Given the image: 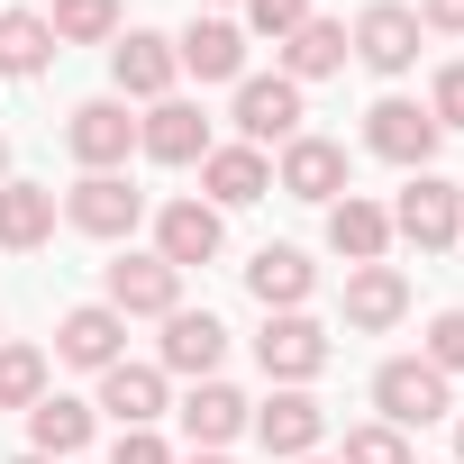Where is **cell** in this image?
I'll use <instances>...</instances> for the list:
<instances>
[{"label": "cell", "mask_w": 464, "mask_h": 464, "mask_svg": "<svg viewBox=\"0 0 464 464\" xmlns=\"http://www.w3.org/2000/svg\"><path fill=\"white\" fill-rule=\"evenodd\" d=\"M173 64L200 73V82H246V28L237 19H191L173 37Z\"/></svg>", "instance_id": "obj_13"}, {"label": "cell", "mask_w": 464, "mask_h": 464, "mask_svg": "<svg viewBox=\"0 0 464 464\" xmlns=\"http://www.w3.org/2000/svg\"><path fill=\"white\" fill-rule=\"evenodd\" d=\"M256 355H265V373H274V382H292V392H301V382L328 364V328H319L310 310H265Z\"/></svg>", "instance_id": "obj_6"}, {"label": "cell", "mask_w": 464, "mask_h": 464, "mask_svg": "<svg viewBox=\"0 0 464 464\" xmlns=\"http://www.w3.org/2000/svg\"><path fill=\"white\" fill-rule=\"evenodd\" d=\"M256 437H265L274 455H310V446L328 437V410H319L310 392H292V382H283V392H274V401L256 410Z\"/></svg>", "instance_id": "obj_21"}, {"label": "cell", "mask_w": 464, "mask_h": 464, "mask_svg": "<svg viewBox=\"0 0 464 464\" xmlns=\"http://www.w3.org/2000/svg\"><path fill=\"white\" fill-rule=\"evenodd\" d=\"M46 28H55V46H101V37H119V0H55Z\"/></svg>", "instance_id": "obj_28"}, {"label": "cell", "mask_w": 464, "mask_h": 464, "mask_svg": "<svg viewBox=\"0 0 464 464\" xmlns=\"http://www.w3.org/2000/svg\"><path fill=\"white\" fill-rule=\"evenodd\" d=\"M92 410H110L119 428H155V419H164V364H128V355H119V364L101 373V401H92Z\"/></svg>", "instance_id": "obj_18"}, {"label": "cell", "mask_w": 464, "mask_h": 464, "mask_svg": "<svg viewBox=\"0 0 464 464\" xmlns=\"http://www.w3.org/2000/svg\"><path fill=\"white\" fill-rule=\"evenodd\" d=\"M437 137H446V128H437L419 101H373V110H364V146H373L382 164H401V173H428Z\"/></svg>", "instance_id": "obj_5"}, {"label": "cell", "mask_w": 464, "mask_h": 464, "mask_svg": "<svg viewBox=\"0 0 464 464\" xmlns=\"http://www.w3.org/2000/svg\"><path fill=\"white\" fill-rule=\"evenodd\" d=\"M401 310H410L401 265H355V274H346V328H364V337H373V328H392Z\"/></svg>", "instance_id": "obj_24"}, {"label": "cell", "mask_w": 464, "mask_h": 464, "mask_svg": "<svg viewBox=\"0 0 464 464\" xmlns=\"http://www.w3.org/2000/svg\"><path fill=\"white\" fill-rule=\"evenodd\" d=\"M428 364L437 373H464V310H437L428 319Z\"/></svg>", "instance_id": "obj_32"}, {"label": "cell", "mask_w": 464, "mask_h": 464, "mask_svg": "<svg viewBox=\"0 0 464 464\" xmlns=\"http://www.w3.org/2000/svg\"><path fill=\"white\" fill-rule=\"evenodd\" d=\"M173 37H155V28H128L119 46H110V82H119V101H173Z\"/></svg>", "instance_id": "obj_8"}, {"label": "cell", "mask_w": 464, "mask_h": 464, "mask_svg": "<svg viewBox=\"0 0 464 464\" xmlns=\"http://www.w3.org/2000/svg\"><path fill=\"white\" fill-rule=\"evenodd\" d=\"M373 73H410L419 64V10H401V0H373V10L355 19V37H346Z\"/></svg>", "instance_id": "obj_14"}, {"label": "cell", "mask_w": 464, "mask_h": 464, "mask_svg": "<svg viewBox=\"0 0 464 464\" xmlns=\"http://www.w3.org/2000/svg\"><path fill=\"white\" fill-rule=\"evenodd\" d=\"M455 464H464V419H455Z\"/></svg>", "instance_id": "obj_37"}, {"label": "cell", "mask_w": 464, "mask_h": 464, "mask_svg": "<svg viewBox=\"0 0 464 464\" xmlns=\"http://www.w3.org/2000/svg\"><path fill=\"white\" fill-rule=\"evenodd\" d=\"M191 464H227V455H191Z\"/></svg>", "instance_id": "obj_39"}, {"label": "cell", "mask_w": 464, "mask_h": 464, "mask_svg": "<svg viewBox=\"0 0 464 464\" xmlns=\"http://www.w3.org/2000/svg\"><path fill=\"white\" fill-rule=\"evenodd\" d=\"M428 119H437V128H464V64H446V73L428 82Z\"/></svg>", "instance_id": "obj_33"}, {"label": "cell", "mask_w": 464, "mask_h": 464, "mask_svg": "<svg viewBox=\"0 0 464 464\" xmlns=\"http://www.w3.org/2000/svg\"><path fill=\"white\" fill-rule=\"evenodd\" d=\"M110 464H173V446H164L155 428H119V446H110Z\"/></svg>", "instance_id": "obj_34"}, {"label": "cell", "mask_w": 464, "mask_h": 464, "mask_svg": "<svg viewBox=\"0 0 464 464\" xmlns=\"http://www.w3.org/2000/svg\"><path fill=\"white\" fill-rule=\"evenodd\" d=\"M110 310L119 319H173L182 310V274L164 256H119L110 265Z\"/></svg>", "instance_id": "obj_10"}, {"label": "cell", "mask_w": 464, "mask_h": 464, "mask_svg": "<svg viewBox=\"0 0 464 464\" xmlns=\"http://www.w3.org/2000/svg\"><path fill=\"white\" fill-rule=\"evenodd\" d=\"M64 218L82 227V237H101V246H119L128 227L146 218V191H128V173H82V182L64 191Z\"/></svg>", "instance_id": "obj_4"}, {"label": "cell", "mask_w": 464, "mask_h": 464, "mask_svg": "<svg viewBox=\"0 0 464 464\" xmlns=\"http://www.w3.org/2000/svg\"><path fill=\"white\" fill-rule=\"evenodd\" d=\"M64 146H73V164H82V173H119V164H128V146H137L128 101H82V110L64 119Z\"/></svg>", "instance_id": "obj_7"}, {"label": "cell", "mask_w": 464, "mask_h": 464, "mask_svg": "<svg viewBox=\"0 0 464 464\" xmlns=\"http://www.w3.org/2000/svg\"><path fill=\"white\" fill-rule=\"evenodd\" d=\"M301 19H310V0H246V37H274L283 46Z\"/></svg>", "instance_id": "obj_31"}, {"label": "cell", "mask_w": 464, "mask_h": 464, "mask_svg": "<svg viewBox=\"0 0 464 464\" xmlns=\"http://www.w3.org/2000/svg\"><path fill=\"white\" fill-rule=\"evenodd\" d=\"M46 55H55L46 10H0V73H46Z\"/></svg>", "instance_id": "obj_27"}, {"label": "cell", "mask_w": 464, "mask_h": 464, "mask_svg": "<svg viewBox=\"0 0 464 464\" xmlns=\"http://www.w3.org/2000/svg\"><path fill=\"white\" fill-rule=\"evenodd\" d=\"M274 191V164L256 155V146H209L200 155V200L209 209H246V200H265Z\"/></svg>", "instance_id": "obj_15"}, {"label": "cell", "mask_w": 464, "mask_h": 464, "mask_svg": "<svg viewBox=\"0 0 464 464\" xmlns=\"http://www.w3.org/2000/svg\"><path fill=\"white\" fill-rule=\"evenodd\" d=\"M328 246H337L346 265H382V246H392V209H382V200H364V191L328 200Z\"/></svg>", "instance_id": "obj_19"}, {"label": "cell", "mask_w": 464, "mask_h": 464, "mask_svg": "<svg viewBox=\"0 0 464 464\" xmlns=\"http://www.w3.org/2000/svg\"><path fill=\"white\" fill-rule=\"evenodd\" d=\"M46 237H55V191H46V182H0V246L28 256V246H46Z\"/></svg>", "instance_id": "obj_25"}, {"label": "cell", "mask_w": 464, "mask_h": 464, "mask_svg": "<svg viewBox=\"0 0 464 464\" xmlns=\"http://www.w3.org/2000/svg\"><path fill=\"white\" fill-rule=\"evenodd\" d=\"M373 410H382V428H428V419L455 410V392H446V373L428 355H392L373 373Z\"/></svg>", "instance_id": "obj_2"}, {"label": "cell", "mask_w": 464, "mask_h": 464, "mask_svg": "<svg viewBox=\"0 0 464 464\" xmlns=\"http://www.w3.org/2000/svg\"><path fill=\"white\" fill-rule=\"evenodd\" d=\"M346 464H410V437L382 428V419L373 428H346Z\"/></svg>", "instance_id": "obj_30"}, {"label": "cell", "mask_w": 464, "mask_h": 464, "mask_svg": "<svg viewBox=\"0 0 464 464\" xmlns=\"http://www.w3.org/2000/svg\"><path fill=\"white\" fill-rule=\"evenodd\" d=\"M346 55H355V46H346V28L310 10V19H301V28L283 37V82H328V73H337Z\"/></svg>", "instance_id": "obj_23"}, {"label": "cell", "mask_w": 464, "mask_h": 464, "mask_svg": "<svg viewBox=\"0 0 464 464\" xmlns=\"http://www.w3.org/2000/svg\"><path fill=\"white\" fill-rule=\"evenodd\" d=\"M92 428H101V410H92V401L46 392V401L28 410V455H55V464H64V455H82V446H92Z\"/></svg>", "instance_id": "obj_20"}, {"label": "cell", "mask_w": 464, "mask_h": 464, "mask_svg": "<svg viewBox=\"0 0 464 464\" xmlns=\"http://www.w3.org/2000/svg\"><path fill=\"white\" fill-rule=\"evenodd\" d=\"M227 364V328L209 310H173L164 319V373H191V382H218Z\"/></svg>", "instance_id": "obj_16"}, {"label": "cell", "mask_w": 464, "mask_h": 464, "mask_svg": "<svg viewBox=\"0 0 464 464\" xmlns=\"http://www.w3.org/2000/svg\"><path fill=\"white\" fill-rule=\"evenodd\" d=\"M419 28H446V37H464V0H419Z\"/></svg>", "instance_id": "obj_35"}, {"label": "cell", "mask_w": 464, "mask_h": 464, "mask_svg": "<svg viewBox=\"0 0 464 464\" xmlns=\"http://www.w3.org/2000/svg\"><path fill=\"white\" fill-rule=\"evenodd\" d=\"M10 464H55V455H10Z\"/></svg>", "instance_id": "obj_38"}, {"label": "cell", "mask_w": 464, "mask_h": 464, "mask_svg": "<svg viewBox=\"0 0 464 464\" xmlns=\"http://www.w3.org/2000/svg\"><path fill=\"white\" fill-rule=\"evenodd\" d=\"M137 146H146L155 164H200V155H209V119H200L191 101H155V110L137 119Z\"/></svg>", "instance_id": "obj_17"}, {"label": "cell", "mask_w": 464, "mask_h": 464, "mask_svg": "<svg viewBox=\"0 0 464 464\" xmlns=\"http://www.w3.org/2000/svg\"><path fill=\"white\" fill-rule=\"evenodd\" d=\"M301 464H310V455H301Z\"/></svg>", "instance_id": "obj_40"}, {"label": "cell", "mask_w": 464, "mask_h": 464, "mask_svg": "<svg viewBox=\"0 0 464 464\" xmlns=\"http://www.w3.org/2000/svg\"><path fill=\"white\" fill-rule=\"evenodd\" d=\"M392 237H410L419 256H446L464 237V191L446 173H410V191L392 200Z\"/></svg>", "instance_id": "obj_1"}, {"label": "cell", "mask_w": 464, "mask_h": 464, "mask_svg": "<svg viewBox=\"0 0 464 464\" xmlns=\"http://www.w3.org/2000/svg\"><path fill=\"white\" fill-rule=\"evenodd\" d=\"M55 355H64V364H82V373H110V364L128 355V319H119L110 301H82V310H64V319H55Z\"/></svg>", "instance_id": "obj_11"}, {"label": "cell", "mask_w": 464, "mask_h": 464, "mask_svg": "<svg viewBox=\"0 0 464 464\" xmlns=\"http://www.w3.org/2000/svg\"><path fill=\"white\" fill-rule=\"evenodd\" d=\"M0 182H10V137H0Z\"/></svg>", "instance_id": "obj_36"}, {"label": "cell", "mask_w": 464, "mask_h": 464, "mask_svg": "<svg viewBox=\"0 0 464 464\" xmlns=\"http://www.w3.org/2000/svg\"><path fill=\"white\" fill-rule=\"evenodd\" d=\"M46 401V355L37 346H0V410H37Z\"/></svg>", "instance_id": "obj_29"}, {"label": "cell", "mask_w": 464, "mask_h": 464, "mask_svg": "<svg viewBox=\"0 0 464 464\" xmlns=\"http://www.w3.org/2000/svg\"><path fill=\"white\" fill-rule=\"evenodd\" d=\"M218 246H227V218H218L209 200H164V218H155V256H164L173 274L209 265Z\"/></svg>", "instance_id": "obj_12"}, {"label": "cell", "mask_w": 464, "mask_h": 464, "mask_svg": "<svg viewBox=\"0 0 464 464\" xmlns=\"http://www.w3.org/2000/svg\"><path fill=\"white\" fill-rule=\"evenodd\" d=\"M310 283H319V265H310L301 246H265V256L246 265V292H256L265 310H301V301H310Z\"/></svg>", "instance_id": "obj_26"}, {"label": "cell", "mask_w": 464, "mask_h": 464, "mask_svg": "<svg viewBox=\"0 0 464 464\" xmlns=\"http://www.w3.org/2000/svg\"><path fill=\"white\" fill-rule=\"evenodd\" d=\"M274 191L319 200V209H328V200H346V146H328V137H310V128H301V137L283 146V164H274Z\"/></svg>", "instance_id": "obj_9"}, {"label": "cell", "mask_w": 464, "mask_h": 464, "mask_svg": "<svg viewBox=\"0 0 464 464\" xmlns=\"http://www.w3.org/2000/svg\"><path fill=\"white\" fill-rule=\"evenodd\" d=\"M301 137V82H283V73H246L237 82V146H292Z\"/></svg>", "instance_id": "obj_3"}, {"label": "cell", "mask_w": 464, "mask_h": 464, "mask_svg": "<svg viewBox=\"0 0 464 464\" xmlns=\"http://www.w3.org/2000/svg\"><path fill=\"white\" fill-rule=\"evenodd\" d=\"M237 428H246V392H227V382H191V401H182V437H191V455H218Z\"/></svg>", "instance_id": "obj_22"}]
</instances>
